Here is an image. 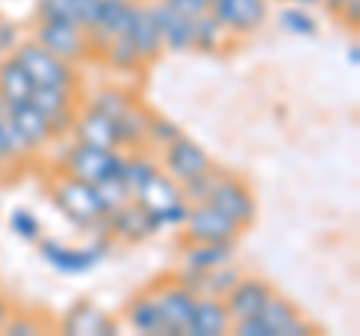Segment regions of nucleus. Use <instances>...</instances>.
I'll list each match as a JSON object with an SVG mask.
<instances>
[{
  "label": "nucleus",
  "instance_id": "f257e3e1",
  "mask_svg": "<svg viewBox=\"0 0 360 336\" xmlns=\"http://www.w3.org/2000/svg\"><path fill=\"white\" fill-rule=\"evenodd\" d=\"M231 333L234 336H307L312 333V328L300 316L295 300L274 291L267 297V304L258 309V316L231 321Z\"/></svg>",
  "mask_w": 360,
  "mask_h": 336
},
{
  "label": "nucleus",
  "instance_id": "f03ea898",
  "mask_svg": "<svg viewBox=\"0 0 360 336\" xmlns=\"http://www.w3.org/2000/svg\"><path fill=\"white\" fill-rule=\"evenodd\" d=\"M51 201L60 207V214L72 222L75 228L84 231H105V207L99 201V193L94 183L75 181V177L63 174L60 181H54L51 186Z\"/></svg>",
  "mask_w": 360,
  "mask_h": 336
},
{
  "label": "nucleus",
  "instance_id": "7ed1b4c3",
  "mask_svg": "<svg viewBox=\"0 0 360 336\" xmlns=\"http://www.w3.org/2000/svg\"><path fill=\"white\" fill-rule=\"evenodd\" d=\"M37 246H39L42 261L63 276H84L90 271H96V267L105 261V255L111 252L108 234H103V238L90 240L84 246H70V243H60V240L45 238L42 234V240Z\"/></svg>",
  "mask_w": 360,
  "mask_h": 336
},
{
  "label": "nucleus",
  "instance_id": "20e7f679",
  "mask_svg": "<svg viewBox=\"0 0 360 336\" xmlns=\"http://www.w3.org/2000/svg\"><path fill=\"white\" fill-rule=\"evenodd\" d=\"M13 54L27 70L33 87H66V91H75L78 72L72 70V63L58 58V54H51L49 49H42L37 39L18 42Z\"/></svg>",
  "mask_w": 360,
  "mask_h": 336
},
{
  "label": "nucleus",
  "instance_id": "39448f33",
  "mask_svg": "<svg viewBox=\"0 0 360 336\" xmlns=\"http://www.w3.org/2000/svg\"><path fill=\"white\" fill-rule=\"evenodd\" d=\"M120 162L123 153L120 150H108V148H94V144H82L75 141L72 150L66 153L63 160V174L75 177V181L84 183H103L108 177L120 174Z\"/></svg>",
  "mask_w": 360,
  "mask_h": 336
},
{
  "label": "nucleus",
  "instance_id": "423d86ee",
  "mask_svg": "<svg viewBox=\"0 0 360 336\" xmlns=\"http://www.w3.org/2000/svg\"><path fill=\"white\" fill-rule=\"evenodd\" d=\"M243 228L234 219H229L219 207L210 201H198L189 205V214L184 222V238L195 243H238Z\"/></svg>",
  "mask_w": 360,
  "mask_h": 336
},
{
  "label": "nucleus",
  "instance_id": "0eeeda50",
  "mask_svg": "<svg viewBox=\"0 0 360 336\" xmlns=\"http://www.w3.org/2000/svg\"><path fill=\"white\" fill-rule=\"evenodd\" d=\"M207 13L229 30V37H252L270 18V0H210Z\"/></svg>",
  "mask_w": 360,
  "mask_h": 336
},
{
  "label": "nucleus",
  "instance_id": "6e6552de",
  "mask_svg": "<svg viewBox=\"0 0 360 336\" xmlns=\"http://www.w3.org/2000/svg\"><path fill=\"white\" fill-rule=\"evenodd\" d=\"M4 117L9 123V132L18 144L21 153H33L45 148L51 138H54V129H51V117L45 115L39 105H33L30 99L21 105H13V108H4Z\"/></svg>",
  "mask_w": 360,
  "mask_h": 336
},
{
  "label": "nucleus",
  "instance_id": "1a4fd4ad",
  "mask_svg": "<svg viewBox=\"0 0 360 336\" xmlns=\"http://www.w3.org/2000/svg\"><path fill=\"white\" fill-rule=\"evenodd\" d=\"M210 165H213L210 153L201 148L198 141L186 138L184 132H180L174 141H168L165 148H162V172L172 177V181H177L180 186L189 183L198 174H205Z\"/></svg>",
  "mask_w": 360,
  "mask_h": 336
},
{
  "label": "nucleus",
  "instance_id": "9d476101",
  "mask_svg": "<svg viewBox=\"0 0 360 336\" xmlns=\"http://www.w3.org/2000/svg\"><path fill=\"white\" fill-rule=\"evenodd\" d=\"M207 201L213 207H219L229 219L238 222L243 231L255 222V210H258L255 207V195H252V189L234 174H225L222 181L213 186V193L207 195Z\"/></svg>",
  "mask_w": 360,
  "mask_h": 336
},
{
  "label": "nucleus",
  "instance_id": "9b49d317",
  "mask_svg": "<svg viewBox=\"0 0 360 336\" xmlns=\"http://www.w3.org/2000/svg\"><path fill=\"white\" fill-rule=\"evenodd\" d=\"M33 39H37L42 49H49L51 54H58V58L70 60V63L82 60L90 51L87 30L75 27V25H63V21H39Z\"/></svg>",
  "mask_w": 360,
  "mask_h": 336
},
{
  "label": "nucleus",
  "instance_id": "f8f14e48",
  "mask_svg": "<svg viewBox=\"0 0 360 336\" xmlns=\"http://www.w3.org/2000/svg\"><path fill=\"white\" fill-rule=\"evenodd\" d=\"M153 295H156V300H160V309H162V318H165V336L186 333L189 312H193L195 297H198L195 291L174 276L172 283H160V285H156Z\"/></svg>",
  "mask_w": 360,
  "mask_h": 336
},
{
  "label": "nucleus",
  "instance_id": "ddd939ff",
  "mask_svg": "<svg viewBox=\"0 0 360 336\" xmlns=\"http://www.w3.org/2000/svg\"><path fill=\"white\" fill-rule=\"evenodd\" d=\"M132 9H135V0H99L96 18H94V25L87 27L90 49L94 46L105 49L111 39L123 37L132 21Z\"/></svg>",
  "mask_w": 360,
  "mask_h": 336
},
{
  "label": "nucleus",
  "instance_id": "4468645a",
  "mask_svg": "<svg viewBox=\"0 0 360 336\" xmlns=\"http://www.w3.org/2000/svg\"><path fill=\"white\" fill-rule=\"evenodd\" d=\"M274 285L262 276H240L238 283L229 288V295L222 297L225 309H229L231 321H243V318H252L258 316V309L267 304V297L274 295Z\"/></svg>",
  "mask_w": 360,
  "mask_h": 336
},
{
  "label": "nucleus",
  "instance_id": "2eb2a0df",
  "mask_svg": "<svg viewBox=\"0 0 360 336\" xmlns=\"http://www.w3.org/2000/svg\"><path fill=\"white\" fill-rule=\"evenodd\" d=\"M123 37H127V42L135 49V54H139L141 63H150V60H156V58H160V54L165 51L150 4H139V0H135L132 21H129V27H127V33H123Z\"/></svg>",
  "mask_w": 360,
  "mask_h": 336
},
{
  "label": "nucleus",
  "instance_id": "dca6fc26",
  "mask_svg": "<svg viewBox=\"0 0 360 336\" xmlns=\"http://www.w3.org/2000/svg\"><path fill=\"white\" fill-rule=\"evenodd\" d=\"M72 136L82 144H94V148H108V150H120V129H117V117L105 115L94 105L84 108V115H78L72 123Z\"/></svg>",
  "mask_w": 360,
  "mask_h": 336
},
{
  "label": "nucleus",
  "instance_id": "f3484780",
  "mask_svg": "<svg viewBox=\"0 0 360 336\" xmlns=\"http://www.w3.org/2000/svg\"><path fill=\"white\" fill-rule=\"evenodd\" d=\"M105 234H111V238H117L123 243H141V240H148L156 234L153 214L144 210L141 205H135V201H129V205L117 207L115 214H108Z\"/></svg>",
  "mask_w": 360,
  "mask_h": 336
},
{
  "label": "nucleus",
  "instance_id": "a211bd4d",
  "mask_svg": "<svg viewBox=\"0 0 360 336\" xmlns=\"http://www.w3.org/2000/svg\"><path fill=\"white\" fill-rule=\"evenodd\" d=\"M60 330L66 336H115V333H120V324L115 318H108L105 312L94 306L90 300H78L60 318Z\"/></svg>",
  "mask_w": 360,
  "mask_h": 336
},
{
  "label": "nucleus",
  "instance_id": "6ab92c4d",
  "mask_svg": "<svg viewBox=\"0 0 360 336\" xmlns=\"http://www.w3.org/2000/svg\"><path fill=\"white\" fill-rule=\"evenodd\" d=\"M225 333H231V316L225 309L222 297L198 295L186 321V336H225Z\"/></svg>",
  "mask_w": 360,
  "mask_h": 336
},
{
  "label": "nucleus",
  "instance_id": "aec40b11",
  "mask_svg": "<svg viewBox=\"0 0 360 336\" xmlns=\"http://www.w3.org/2000/svg\"><path fill=\"white\" fill-rule=\"evenodd\" d=\"M30 103L39 105L45 115L51 117L54 136L72 132V123H75V91H66V87H33Z\"/></svg>",
  "mask_w": 360,
  "mask_h": 336
},
{
  "label": "nucleus",
  "instance_id": "412c9836",
  "mask_svg": "<svg viewBox=\"0 0 360 336\" xmlns=\"http://www.w3.org/2000/svg\"><path fill=\"white\" fill-rule=\"evenodd\" d=\"M150 9H153L156 27H160V37H162V49L174 51V54L193 51V18L177 13L172 6H165L162 0L150 4Z\"/></svg>",
  "mask_w": 360,
  "mask_h": 336
},
{
  "label": "nucleus",
  "instance_id": "4be33fe9",
  "mask_svg": "<svg viewBox=\"0 0 360 336\" xmlns=\"http://www.w3.org/2000/svg\"><path fill=\"white\" fill-rule=\"evenodd\" d=\"M123 318L135 333H148V336H165V318H162V309H160V300H156L153 288H144L139 291L127 309H123Z\"/></svg>",
  "mask_w": 360,
  "mask_h": 336
},
{
  "label": "nucleus",
  "instance_id": "5701e85b",
  "mask_svg": "<svg viewBox=\"0 0 360 336\" xmlns=\"http://www.w3.org/2000/svg\"><path fill=\"white\" fill-rule=\"evenodd\" d=\"M99 0H39L37 4V18L39 21H63V25L75 27H90L96 18Z\"/></svg>",
  "mask_w": 360,
  "mask_h": 336
},
{
  "label": "nucleus",
  "instance_id": "b1692460",
  "mask_svg": "<svg viewBox=\"0 0 360 336\" xmlns=\"http://www.w3.org/2000/svg\"><path fill=\"white\" fill-rule=\"evenodd\" d=\"M30 93H33V82L27 70L15 60V54H4L0 58V108L27 103Z\"/></svg>",
  "mask_w": 360,
  "mask_h": 336
},
{
  "label": "nucleus",
  "instance_id": "393cba45",
  "mask_svg": "<svg viewBox=\"0 0 360 336\" xmlns=\"http://www.w3.org/2000/svg\"><path fill=\"white\" fill-rule=\"evenodd\" d=\"M184 255V271L186 273H205L213 267H222L234 259V243H195L186 240V246L180 250Z\"/></svg>",
  "mask_w": 360,
  "mask_h": 336
},
{
  "label": "nucleus",
  "instance_id": "a878e982",
  "mask_svg": "<svg viewBox=\"0 0 360 336\" xmlns=\"http://www.w3.org/2000/svg\"><path fill=\"white\" fill-rule=\"evenodd\" d=\"M184 198V193H180V183L172 181L162 168L156 172L153 177H148L139 189L132 193V201L135 205H141L144 210H150V214H156V210H162L168 205H174V201Z\"/></svg>",
  "mask_w": 360,
  "mask_h": 336
},
{
  "label": "nucleus",
  "instance_id": "bb28decb",
  "mask_svg": "<svg viewBox=\"0 0 360 336\" xmlns=\"http://www.w3.org/2000/svg\"><path fill=\"white\" fill-rule=\"evenodd\" d=\"M229 42V30H225L210 13H201L193 18V49L205 54H219Z\"/></svg>",
  "mask_w": 360,
  "mask_h": 336
},
{
  "label": "nucleus",
  "instance_id": "cd10ccee",
  "mask_svg": "<svg viewBox=\"0 0 360 336\" xmlns=\"http://www.w3.org/2000/svg\"><path fill=\"white\" fill-rule=\"evenodd\" d=\"M148 120H150V111H144L139 103H132L127 111H123L117 117L120 148H141L144 136H148Z\"/></svg>",
  "mask_w": 360,
  "mask_h": 336
},
{
  "label": "nucleus",
  "instance_id": "c85d7f7f",
  "mask_svg": "<svg viewBox=\"0 0 360 336\" xmlns=\"http://www.w3.org/2000/svg\"><path fill=\"white\" fill-rule=\"evenodd\" d=\"M279 27H283L288 37H297V39L319 37V21H315V15L307 6H285L283 13H279Z\"/></svg>",
  "mask_w": 360,
  "mask_h": 336
},
{
  "label": "nucleus",
  "instance_id": "c756f323",
  "mask_svg": "<svg viewBox=\"0 0 360 336\" xmlns=\"http://www.w3.org/2000/svg\"><path fill=\"white\" fill-rule=\"evenodd\" d=\"M156 172H160V165H156L150 156H144V153H129V156H123V162H120V181L123 186L129 189V193H135L148 177H153Z\"/></svg>",
  "mask_w": 360,
  "mask_h": 336
},
{
  "label": "nucleus",
  "instance_id": "7c9ffc66",
  "mask_svg": "<svg viewBox=\"0 0 360 336\" xmlns=\"http://www.w3.org/2000/svg\"><path fill=\"white\" fill-rule=\"evenodd\" d=\"M6 226H9V231H13L21 243H33V246H37L42 240V222H39V217L33 214L30 207H13L6 214Z\"/></svg>",
  "mask_w": 360,
  "mask_h": 336
},
{
  "label": "nucleus",
  "instance_id": "2f4dec72",
  "mask_svg": "<svg viewBox=\"0 0 360 336\" xmlns=\"http://www.w3.org/2000/svg\"><path fill=\"white\" fill-rule=\"evenodd\" d=\"M225 174H229V172H225V168L210 165L205 174H198V177H193V181H189V183L180 186V193H184V201H189V205H198V201H207V195L213 193V186H217Z\"/></svg>",
  "mask_w": 360,
  "mask_h": 336
},
{
  "label": "nucleus",
  "instance_id": "473e14b6",
  "mask_svg": "<svg viewBox=\"0 0 360 336\" xmlns=\"http://www.w3.org/2000/svg\"><path fill=\"white\" fill-rule=\"evenodd\" d=\"M96 193H99V201H103L105 214H115L117 207H123V205H129L132 201V193L123 186L120 177H108V181L96 183Z\"/></svg>",
  "mask_w": 360,
  "mask_h": 336
},
{
  "label": "nucleus",
  "instance_id": "72a5a7b5",
  "mask_svg": "<svg viewBox=\"0 0 360 336\" xmlns=\"http://www.w3.org/2000/svg\"><path fill=\"white\" fill-rule=\"evenodd\" d=\"M105 54V60L115 66V70H135V66H141L139 60V54H135V49L127 42V37H117V39H111L108 46L103 49Z\"/></svg>",
  "mask_w": 360,
  "mask_h": 336
},
{
  "label": "nucleus",
  "instance_id": "f704fd0d",
  "mask_svg": "<svg viewBox=\"0 0 360 336\" xmlns=\"http://www.w3.org/2000/svg\"><path fill=\"white\" fill-rule=\"evenodd\" d=\"M132 103H135V99L129 93H123V91H99L94 99H90V105L99 108V111H105V115H111V117H120Z\"/></svg>",
  "mask_w": 360,
  "mask_h": 336
},
{
  "label": "nucleus",
  "instance_id": "c9c22d12",
  "mask_svg": "<svg viewBox=\"0 0 360 336\" xmlns=\"http://www.w3.org/2000/svg\"><path fill=\"white\" fill-rule=\"evenodd\" d=\"M186 214H189V201H174V205H168L162 210H156L153 214V226L156 231H165V228H184L186 222Z\"/></svg>",
  "mask_w": 360,
  "mask_h": 336
},
{
  "label": "nucleus",
  "instance_id": "e433bc0d",
  "mask_svg": "<svg viewBox=\"0 0 360 336\" xmlns=\"http://www.w3.org/2000/svg\"><path fill=\"white\" fill-rule=\"evenodd\" d=\"M177 136H180V127H177V123H172L168 117H156V115H150V120H148V136H144V141L165 148V144H168V141H174Z\"/></svg>",
  "mask_w": 360,
  "mask_h": 336
},
{
  "label": "nucleus",
  "instance_id": "4c0bfd02",
  "mask_svg": "<svg viewBox=\"0 0 360 336\" xmlns=\"http://www.w3.org/2000/svg\"><path fill=\"white\" fill-rule=\"evenodd\" d=\"M21 150H18V144L13 138V132H9V123L4 117V108H0V165H6V162H13L18 160Z\"/></svg>",
  "mask_w": 360,
  "mask_h": 336
},
{
  "label": "nucleus",
  "instance_id": "58836bf2",
  "mask_svg": "<svg viewBox=\"0 0 360 336\" xmlns=\"http://www.w3.org/2000/svg\"><path fill=\"white\" fill-rule=\"evenodd\" d=\"M4 330L6 333H13V336H33V333H39L42 330V324L33 318V316H13L9 312V318L4 324Z\"/></svg>",
  "mask_w": 360,
  "mask_h": 336
},
{
  "label": "nucleus",
  "instance_id": "ea45409f",
  "mask_svg": "<svg viewBox=\"0 0 360 336\" xmlns=\"http://www.w3.org/2000/svg\"><path fill=\"white\" fill-rule=\"evenodd\" d=\"M162 4L177 9V13L189 15V18H198L201 13H207L210 9V0H162Z\"/></svg>",
  "mask_w": 360,
  "mask_h": 336
},
{
  "label": "nucleus",
  "instance_id": "a19ab883",
  "mask_svg": "<svg viewBox=\"0 0 360 336\" xmlns=\"http://www.w3.org/2000/svg\"><path fill=\"white\" fill-rule=\"evenodd\" d=\"M342 18V25L348 27V30H357V25H360V0H348V4L336 13Z\"/></svg>",
  "mask_w": 360,
  "mask_h": 336
},
{
  "label": "nucleus",
  "instance_id": "79ce46f5",
  "mask_svg": "<svg viewBox=\"0 0 360 336\" xmlns=\"http://www.w3.org/2000/svg\"><path fill=\"white\" fill-rule=\"evenodd\" d=\"M18 42H21V39H18L15 27L6 25V21H0V51H4V54H13Z\"/></svg>",
  "mask_w": 360,
  "mask_h": 336
},
{
  "label": "nucleus",
  "instance_id": "37998d69",
  "mask_svg": "<svg viewBox=\"0 0 360 336\" xmlns=\"http://www.w3.org/2000/svg\"><path fill=\"white\" fill-rule=\"evenodd\" d=\"M345 60H348V66H352V70H357V66H360V46H357V42H352V46H348Z\"/></svg>",
  "mask_w": 360,
  "mask_h": 336
},
{
  "label": "nucleus",
  "instance_id": "c03bdc74",
  "mask_svg": "<svg viewBox=\"0 0 360 336\" xmlns=\"http://www.w3.org/2000/svg\"><path fill=\"white\" fill-rule=\"evenodd\" d=\"M321 4H324V9H328V13L336 15V13H340V9L348 4V0H321Z\"/></svg>",
  "mask_w": 360,
  "mask_h": 336
},
{
  "label": "nucleus",
  "instance_id": "a18cd8bd",
  "mask_svg": "<svg viewBox=\"0 0 360 336\" xmlns=\"http://www.w3.org/2000/svg\"><path fill=\"white\" fill-rule=\"evenodd\" d=\"M9 304H6V297H0V330H4V324H6V318H9Z\"/></svg>",
  "mask_w": 360,
  "mask_h": 336
},
{
  "label": "nucleus",
  "instance_id": "49530a36",
  "mask_svg": "<svg viewBox=\"0 0 360 336\" xmlns=\"http://www.w3.org/2000/svg\"><path fill=\"white\" fill-rule=\"evenodd\" d=\"M279 4H285V6H315V4H321V0H279Z\"/></svg>",
  "mask_w": 360,
  "mask_h": 336
}]
</instances>
